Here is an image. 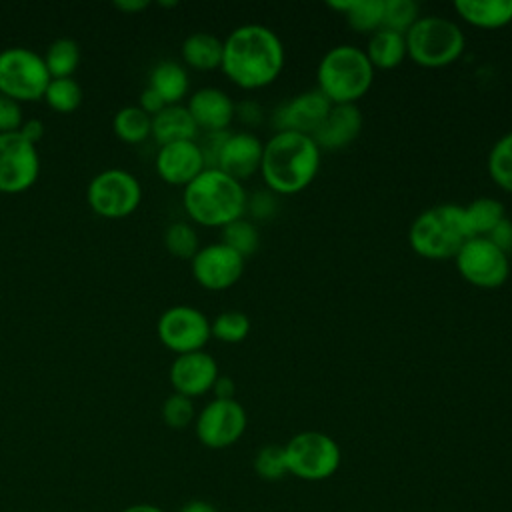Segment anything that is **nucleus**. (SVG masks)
<instances>
[{
  "label": "nucleus",
  "mask_w": 512,
  "mask_h": 512,
  "mask_svg": "<svg viewBox=\"0 0 512 512\" xmlns=\"http://www.w3.org/2000/svg\"><path fill=\"white\" fill-rule=\"evenodd\" d=\"M210 334L226 344H238L250 334V318L240 310H224L210 320Z\"/></svg>",
  "instance_id": "473e14b6"
},
{
  "label": "nucleus",
  "mask_w": 512,
  "mask_h": 512,
  "mask_svg": "<svg viewBox=\"0 0 512 512\" xmlns=\"http://www.w3.org/2000/svg\"><path fill=\"white\" fill-rule=\"evenodd\" d=\"M332 102L318 90H304L282 102L272 112L274 130H294L302 134H314L330 110Z\"/></svg>",
  "instance_id": "2eb2a0df"
},
{
  "label": "nucleus",
  "mask_w": 512,
  "mask_h": 512,
  "mask_svg": "<svg viewBox=\"0 0 512 512\" xmlns=\"http://www.w3.org/2000/svg\"><path fill=\"white\" fill-rule=\"evenodd\" d=\"M234 118H238L246 126H258L264 118V110L256 100H242L240 104H236Z\"/></svg>",
  "instance_id": "a19ab883"
},
{
  "label": "nucleus",
  "mask_w": 512,
  "mask_h": 512,
  "mask_svg": "<svg viewBox=\"0 0 512 512\" xmlns=\"http://www.w3.org/2000/svg\"><path fill=\"white\" fill-rule=\"evenodd\" d=\"M230 130H218V132H206L202 142H198L200 150H202V156H204V162H206V168H216L218 164V156H220V150L228 138Z\"/></svg>",
  "instance_id": "ea45409f"
},
{
  "label": "nucleus",
  "mask_w": 512,
  "mask_h": 512,
  "mask_svg": "<svg viewBox=\"0 0 512 512\" xmlns=\"http://www.w3.org/2000/svg\"><path fill=\"white\" fill-rule=\"evenodd\" d=\"M364 52L374 70L376 68H380V70L396 68L408 56L406 34L380 26L378 30H374L370 34Z\"/></svg>",
  "instance_id": "4be33fe9"
},
{
  "label": "nucleus",
  "mask_w": 512,
  "mask_h": 512,
  "mask_svg": "<svg viewBox=\"0 0 512 512\" xmlns=\"http://www.w3.org/2000/svg\"><path fill=\"white\" fill-rule=\"evenodd\" d=\"M150 134L154 136V140L160 146H164L170 142L194 140L198 134V126L186 106L170 104L152 116V132Z\"/></svg>",
  "instance_id": "412c9836"
},
{
  "label": "nucleus",
  "mask_w": 512,
  "mask_h": 512,
  "mask_svg": "<svg viewBox=\"0 0 512 512\" xmlns=\"http://www.w3.org/2000/svg\"><path fill=\"white\" fill-rule=\"evenodd\" d=\"M86 200L92 212L102 218H124L138 208L142 200V186L132 172L108 168L88 182Z\"/></svg>",
  "instance_id": "1a4fd4ad"
},
{
  "label": "nucleus",
  "mask_w": 512,
  "mask_h": 512,
  "mask_svg": "<svg viewBox=\"0 0 512 512\" xmlns=\"http://www.w3.org/2000/svg\"><path fill=\"white\" fill-rule=\"evenodd\" d=\"M44 100L52 110L70 114L82 104V88L74 78H52L46 86Z\"/></svg>",
  "instance_id": "2f4dec72"
},
{
  "label": "nucleus",
  "mask_w": 512,
  "mask_h": 512,
  "mask_svg": "<svg viewBox=\"0 0 512 512\" xmlns=\"http://www.w3.org/2000/svg\"><path fill=\"white\" fill-rule=\"evenodd\" d=\"M50 78H72L80 64V46L72 38H56L42 56Z\"/></svg>",
  "instance_id": "cd10ccee"
},
{
  "label": "nucleus",
  "mask_w": 512,
  "mask_h": 512,
  "mask_svg": "<svg viewBox=\"0 0 512 512\" xmlns=\"http://www.w3.org/2000/svg\"><path fill=\"white\" fill-rule=\"evenodd\" d=\"M330 8L344 12L346 22L356 32H374L382 26L384 0H334Z\"/></svg>",
  "instance_id": "bb28decb"
},
{
  "label": "nucleus",
  "mask_w": 512,
  "mask_h": 512,
  "mask_svg": "<svg viewBox=\"0 0 512 512\" xmlns=\"http://www.w3.org/2000/svg\"><path fill=\"white\" fill-rule=\"evenodd\" d=\"M122 512H164V510L154 504H132V506L124 508Z\"/></svg>",
  "instance_id": "09e8293b"
},
{
  "label": "nucleus",
  "mask_w": 512,
  "mask_h": 512,
  "mask_svg": "<svg viewBox=\"0 0 512 512\" xmlns=\"http://www.w3.org/2000/svg\"><path fill=\"white\" fill-rule=\"evenodd\" d=\"M204 168L206 162L196 140L164 144L156 154V172L164 182L172 186L190 184Z\"/></svg>",
  "instance_id": "f3484780"
},
{
  "label": "nucleus",
  "mask_w": 512,
  "mask_h": 512,
  "mask_svg": "<svg viewBox=\"0 0 512 512\" xmlns=\"http://www.w3.org/2000/svg\"><path fill=\"white\" fill-rule=\"evenodd\" d=\"M188 72L176 60H162L158 62L148 78V88H152L166 106L180 104V100L188 94Z\"/></svg>",
  "instance_id": "b1692460"
},
{
  "label": "nucleus",
  "mask_w": 512,
  "mask_h": 512,
  "mask_svg": "<svg viewBox=\"0 0 512 512\" xmlns=\"http://www.w3.org/2000/svg\"><path fill=\"white\" fill-rule=\"evenodd\" d=\"M114 134L126 144H138L152 132V116L138 106H124L114 114Z\"/></svg>",
  "instance_id": "c85d7f7f"
},
{
  "label": "nucleus",
  "mask_w": 512,
  "mask_h": 512,
  "mask_svg": "<svg viewBox=\"0 0 512 512\" xmlns=\"http://www.w3.org/2000/svg\"><path fill=\"white\" fill-rule=\"evenodd\" d=\"M462 20L478 28H500L512 22V0H454Z\"/></svg>",
  "instance_id": "5701e85b"
},
{
  "label": "nucleus",
  "mask_w": 512,
  "mask_h": 512,
  "mask_svg": "<svg viewBox=\"0 0 512 512\" xmlns=\"http://www.w3.org/2000/svg\"><path fill=\"white\" fill-rule=\"evenodd\" d=\"M470 238L460 204L442 202L422 210L408 228L410 248L428 260L454 258Z\"/></svg>",
  "instance_id": "39448f33"
},
{
  "label": "nucleus",
  "mask_w": 512,
  "mask_h": 512,
  "mask_svg": "<svg viewBox=\"0 0 512 512\" xmlns=\"http://www.w3.org/2000/svg\"><path fill=\"white\" fill-rule=\"evenodd\" d=\"M218 376H220L218 362L214 360L212 354L204 350L176 354L168 370V380L174 392L184 394L188 398H194L212 390Z\"/></svg>",
  "instance_id": "dca6fc26"
},
{
  "label": "nucleus",
  "mask_w": 512,
  "mask_h": 512,
  "mask_svg": "<svg viewBox=\"0 0 512 512\" xmlns=\"http://www.w3.org/2000/svg\"><path fill=\"white\" fill-rule=\"evenodd\" d=\"M244 266L246 258L224 242L200 246L190 260L194 280L206 290H226L234 286L240 280Z\"/></svg>",
  "instance_id": "4468645a"
},
{
  "label": "nucleus",
  "mask_w": 512,
  "mask_h": 512,
  "mask_svg": "<svg viewBox=\"0 0 512 512\" xmlns=\"http://www.w3.org/2000/svg\"><path fill=\"white\" fill-rule=\"evenodd\" d=\"M246 212L254 220H268V218H272L278 212V198H276V194L272 190H268V188L254 190L252 194H248Z\"/></svg>",
  "instance_id": "4c0bfd02"
},
{
  "label": "nucleus",
  "mask_w": 512,
  "mask_h": 512,
  "mask_svg": "<svg viewBox=\"0 0 512 512\" xmlns=\"http://www.w3.org/2000/svg\"><path fill=\"white\" fill-rule=\"evenodd\" d=\"M464 210V220L472 236H488L504 218L506 210L504 204L498 198L492 196H480L462 206Z\"/></svg>",
  "instance_id": "a878e982"
},
{
  "label": "nucleus",
  "mask_w": 512,
  "mask_h": 512,
  "mask_svg": "<svg viewBox=\"0 0 512 512\" xmlns=\"http://www.w3.org/2000/svg\"><path fill=\"white\" fill-rule=\"evenodd\" d=\"M28 142H32L36 146V142H40L44 138V124L38 120V118H32V120H26L22 122L20 130H18Z\"/></svg>",
  "instance_id": "c03bdc74"
},
{
  "label": "nucleus",
  "mask_w": 512,
  "mask_h": 512,
  "mask_svg": "<svg viewBox=\"0 0 512 512\" xmlns=\"http://www.w3.org/2000/svg\"><path fill=\"white\" fill-rule=\"evenodd\" d=\"M248 192L244 184L220 168H204L184 186L182 204L186 214L200 226H226L246 212Z\"/></svg>",
  "instance_id": "7ed1b4c3"
},
{
  "label": "nucleus",
  "mask_w": 512,
  "mask_h": 512,
  "mask_svg": "<svg viewBox=\"0 0 512 512\" xmlns=\"http://www.w3.org/2000/svg\"><path fill=\"white\" fill-rule=\"evenodd\" d=\"M222 42L220 68L240 88L268 86L284 68V44L264 24H240Z\"/></svg>",
  "instance_id": "f257e3e1"
},
{
  "label": "nucleus",
  "mask_w": 512,
  "mask_h": 512,
  "mask_svg": "<svg viewBox=\"0 0 512 512\" xmlns=\"http://www.w3.org/2000/svg\"><path fill=\"white\" fill-rule=\"evenodd\" d=\"M158 340L176 354L202 350L210 340V320L204 312L188 304L166 308L156 322Z\"/></svg>",
  "instance_id": "9b49d317"
},
{
  "label": "nucleus",
  "mask_w": 512,
  "mask_h": 512,
  "mask_svg": "<svg viewBox=\"0 0 512 512\" xmlns=\"http://www.w3.org/2000/svg\"><path fill=\"white\" fill-rule=\"evenodd\" d=\"M220 242H224L226 246H230L232 250L242 254L244 258H248L260 246V232H258V226L252 220L242 216V218L232 220L230 224L222 226V240Z\"/></svg>",
  "instance_id": "7c9ffc66"
},
{
  "label": "nucleus",
  "mask_w": 512,
  "mask_h": 512,
  "mask_svg": "<svg viewBox=\"0 0 512 512\" xmlns=\"http://www.w3.org/2000/svg\"><path fill=\"white\" fill-rule=\"evenodd\" d=\"M362 110L358 104H332L312 138L320 150H342L362 132Z\"/></svg>",
  "instance_id": "6ab92c4d"
},
{
  "label": "nucleus",
  "mask_w": 512,
  "mask_h": 512,
  "mask_svg": "<svg viewBox=\"0 0 512 512\" xmlns=\"http://www.w3.org/2000/svg\"><path fill=\"white\" fill-rule=\"evenodd\" d=\"M50 74L40 54L24 46L4 48L0 52V92L16 102H34L44 98Z\"/></svg>",
  "instance_id": "6e6552de"
},
{
  "label": "nucleus",
  "mask_w": 512,
  "mask_h": 512,
  "mask_svg": "<svg viewBox=\"0 0 512 512\" xmlns=\"http://www.w3.org/2000/svg\"><path fill=\"white\" fill-rule=\"evenodd\" d=\"M212 392H214V398H218V400L234 398V392H236L234 380L230 376H218L212 386Z\"/></svg>",
  "instance_id": "a18cd8bd"
},
{
  "label": "nucleus",
  "mask_w": 512,
  "mask_h": 512,
  "mask_svg": "<svg viewBox=\"0 0 512 512\" xmlns=\"http://www.w3.org/2000/svg\"><path fill=\"white\" fill-rule=\"evenodd\" d=\"M254 472L266 480L276 482L288 474V462L284 454V444H266L254 456Z\"/></svg>",
  "instance_id": "f704fd0d"
},
{
  "label": "nucleus",
  "mask_w": 512,
  "mask_h": 512,
  "mask_svg": "<svg viewBox=\"0 0 512 512\" xmlns=\"http://www.w3.org/2000/svg\"><path fill=\"white\" fill-rule=\"evenodd\" d=\"M162 420L166 426H170L174 430L186 428L192 420H196V410H194L192 398L172 392L162 404Z\"/></svg>",
  "instance_id": "e433bc0d"
},
{
  "label": "nucleus",
  "mask_w": 512,
  "mask_h": 512,
  "mask_svg": "<svg viewBox=\"0 0 512 512\" xmlns=\"http://www.w3.org/2000/svg\"><path fill=\"white\" fill-rule=\"evenodd\" d=\"M248 426V414L236 400H210L200 414H196L194 428L198 440L214 450L236 444Z\"/></svg>",
  "instance_id": "f8f14e48"
},
{
  "label": "nucleus",
  "mask_w": 512,
  "mask_h": 512,
  "mask_svg": "<svg viewBox=\"0 0 512 512\" xmlns=\"http://www.w3.org/2000/svg\"><path fill=\"white\" fill-rule=\"evenodd\" d=\"M420 18V6L414 0H384L382 28H390L406 34L410 26Z\"/></svg>",
  "instance_id": "c9c22d12"
},
{
  "label": "nucleus",
  "mask_w": 512,
  "mask_h": 512,
  "mask_svg": "<svg viewBox=\"0 0 512 512\" xmlns=\"http://www.w3.org/2000/svg\"><path fill=\"white\" fill-rule=\"evenodd\" d=\"M178 512H218V510L206 500H190Z\"/></svg>",
  "instance_id": "de8ad7c7"
},
{
  "label": "nucleus",
  "mask_w": 512,
  "mask_h": 512,
  "mask_svg": "<svg viewBox=\"0 0 512 512\" xmlns=\"http://www.w3.org/2000/svg\"><path fill=\"white\" fill-rule=\"evenodd\" d=\"M322 150L310 134L278 130L264 142L260 174L274 194H296L318 174Z\"/></svg>",
  "instance_id": "f03ea898"
},
{
  "label": "nucleus",
  "mask_w": 512,
  "mask_h": 512,
  "mask_svg": "<svg viewBox=\"0 0 512 512\" xmlns=\"http://www.w3.org/2000/svg\"><path fill=\"white\" fill-rule=\"evenodd\" d=\"M262 152H264V142L254 132L250 130L230 132L220 150L216 168H220L228 176L242 182L260 170Z\"/></svg>",
  "instance_id": "a211bd4d"
},
{
  "label": "nucleus",
  "mask_w": 512,
  "mask_h": 512,
  "mask_svg": "<svg viewBox=\"0 0 512 512\" xmlns=\"http://www.w3.org/2000/svg\"><path fill=\"white\" fill-rule=\"evenodd\" d=\"M224 42L212 32H192L182 42V60L194 70H214L222 64Z\"/></svg>",
  "instance_id": "393cba45"
},
{
  "label": "nucleus",
  "mask_w": 512,
  "mask_h": 512,
  "mask_svg": "<svg viewBox=\"0 0 512 512\" xmlns=\"http://www.w3.org/2000/svg\"><path fill=\"white\" fill-rule=\"evenodd\" d=\"M146 6H148L146 0H118V2H114V8H118V10L126 12V14L140 12V10H144Z\"/></svg>",
  "instance_id": "49530a36"
},
{
  "label": "nucleus",
  "mask_w": 512,
  "mask_h": 512,
  "mask_svg": "<svg viewBox=\"0 0 512 512\" xmlns=\"http://www.w3.org/2000/svg\"><path fill=\"white\" fill-rule=\"evenodd\" d=\"M466 38L456 20L424 14L406 32L408 56L424 68H442L452 64L464 52Z\"/></svg>",
  "instance_id": "423d86ee"
},
{
  "label": "nucleus",
  "mask_w": 512,
  "mask_h": 512,
  "mask_svg": "<svg viewBox=\"0 0 512 512\" xmlns=\"http://www.w3.org/2000/svg\"><path fill=\"white\" fill-rule=\"evenodd\" d=\"M186 108L194 118L196 126L206 132L228 130L236 114L234 100L228 96V92L216 86H204L192 92Z\"/></svg>",
  "instance_id": "aec40b11"
},
{
  "label": "nucleus",
  "mask_w": 512,
  "mask_h": 512,
  "mask_svg": "<svg viewBox=\"0 0 512 512\" xmlns=\"http://www.w3.org/2000/svg\"><path fill=\"white\" fill-rule=\"evenodd\" d=\"M486 238L508 254L512 250V220L506 216Z\"/></svg>",
  "instance_id": "79ce46f5"
},
{
  "label": "nucleus",
  "mask_w": 512,
  "mask_h": 512,
  "mask_svg": "<svg viewBox=\"0 0 512 512\" xmlns=\"http://www.w3.org/2000/svg\"><path fill=\"white\" fill-rule=\"evenodd\" d=\"M316 80L332 104H356L370 90L374 68L360 46L336 44L320 58Z\"/></svg>",
  "instance_id": "20e7f679"
},
{
  "label": "nucleus",
  "mask_w": 512,
  "mask_h": 512,
  "mask_svg": "<svg viewBox=\"0 0 512 512\" xmlns=\"http://www.w3.org/2000/svg\"><path fill=\"white\" fill-rule=\"evenodd\" d=\"M164 246L166 250L182 260H192L194 254L200 250V240L188 222H172L164 230Z\"/></svg>",
  "instance_id": "72a5a7b5"
},
{
  "label": "nucleus",
  "mask_w": 512,
  "mask_h": 512,
  "mask_svg": "<svg viewBox=\"0 0 512 512\" xmlns=\"http://www.w3.org/2000/svg\"><path fill=\"white\" fill-rule=\"evenodd\" d=\"M288 462V474L308 482H320L330 478L342 462V450L338 442L318 430H304L294 434L284 444Z\"/></svg>",
  "instance_id": "0eeeda50"
},
{
  "label": "nucleus",
  "mask_w": 512,
  "mask_h": 512,
  "mask_svg": "<svg viewBox=\"0 0 512 512\" xmlns=\"http://www.w3.org/2000/svg\"><path fill=\"white\" fill-rule=\"evenodd\" d=\"M40 174V156L20 132L0 134V192L18 194L28 190Z\"/></svg>",
  "instance_id": "ddd939ff"
},
{
  "label": "nucleus",
  "mask_w": 512,
  "mask_h": 512,
  "mask_svg": "<svg viewBox=\"0 0 512 512\" xmlns=\"http://www.w3.org/2000/svg\"><path fill=\"white\" fill-rule=\"evenodd\" d=\"M164 100L152 90V88H144L140 98H138V108H142L148 116H154L158 114L162 108H164Z\"/></svg>",
  "instance_id": "37998d69"
},
{
  "label": "nucleus",
  "mask_w": 512,
  "mask_h": 512,
  "mask_svg": "<svg viewBox=\"0 0 512 512\" xmlns=\"http://www.w3.org/2000/svg\"><path fill=\"white\" fill-rule=\"evenodd\" d=\"M20 126H22L20 102H16L0 92V134L18 132Z\"/></svg>",
  "instance_id": "58836bf2"
},
{
  "label": "nucleus",
  "mask_w": 512,
  "mask_h": 512,
  "mask_svg": "<svg viewBox=\"0 0 512 512\" xmlns=\"http://www.w3.org/2000/svg\"><path fill=\"white\" fill-rule=\"evenodd\" d=\"M486 166L492 180L506 192H512V130L492 144Z\"/></svg>",
  "instance_id": "c756f323"
},
{
  "label": "nucleus",
  "mask_w": 512,
  "mask_h": 512,
  "mask_svg": "<svg viewBox=\"0 0 512 512\" xmlns=\"http://www.w3.org/2000/svg\"><path fill=\"white\" fill-rule=\"evenodd\" d=\"M460 276L478 288H498L510 276V258L486 236L468 238L454 256Z\"/></svg>",
  "instance_id": "9d476101"
}]
</instances>
